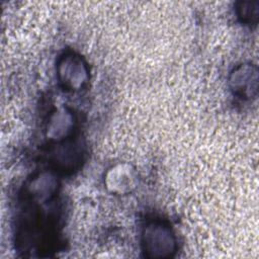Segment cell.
<instances>
[{
	"label": "cell",
	"instance_id": "cell-2",
	"mask_svg": "<svg viewBox=\"0 0 259 259\" xmlns=\"http://www.w3.org/2000/svg\"><path fill=\"white\" fill-rule=\"evenodd\" d=\"M58 77L64 88L77 91L87 83L88 69L80 56L67 54L59 62Z\"/></svg>",
	"mask_w": 259,
	"mask_h": 259
},
{
	"label": "cell",
	"instance_id": "cell-1",
	"mask_svg": "<svg viewBox=\"0 0 259 259\" xmlns=\"http://www.w3.org/2000/svg\"><path fill=\"white\" fill-rule=\"evenodd\" d=\"M142 245L149 258H169L176 252V240L172 230L159 221L151 222L144 228Z\"/></svg>",
	"mask_w": 259,
	"mask_h": 259
},
{
	"label": "cell",
	"instance_id": "cell-4",
	"mask_svg": "<svg viewBox=\"0 0 259 259\" xmlns=\"http://www.w3.org/2000/svg\"><path fill=\"white\" fill-rule=\"evenodd\" d=\"M136 176L134 170L127 165H117L112 167L106 174L105 184L114 193H125L135 187Z\"/></svg>",
	"mask_w": 259,
	"mask_h": 259
},
{
	"label": "cell",
	"instance_id": "cell-5",
	"mask_svg": "<svg viewBox=\"0 0 259 259\" xmlns=\"http://www.w3.org/2000/svg\"><path fill=\"white\" fill-rule=\"evenodd\" d=\"M239 9V15L244 22H254L258 18V2H244Z\"/></svg>",
	"mask_w": 259,
	"mask_h": 259
},
{
	"label": "cell",
	"instance_id": "cell-3",
	"mask_svg": "<svg viewBox=\"0 0 259 259\" xmlns=\"http://www.w3.org/2000/svg\"><path fill=\"white\" fill-rule=\"evenodd\" d=\"M257 69L252 65H241L232 73L233 90L241 96L250 97L257 92Z\"/></svg>",
	"mask_w": 259,
	"mask_h": 259
}]
</instances>
